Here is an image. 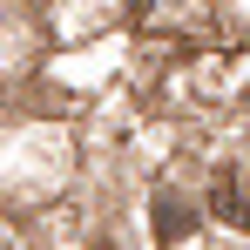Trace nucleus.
<instances>
[{"mask_svg":"<svg viewBox=\"0 0 250 250\" xmlns=\"http://www.w3.org/2000/svg\"><path fill=\"white\" fill-rule=\"evenodd\" d=\"M209 203H216V216H230V223H244V196H237V183H230V176H216V189H209Z\"/></svg>","mask_w":250,"mask_h":250,"instance_id":"nucleus-1","label":"nucleus"}]
</instances>
